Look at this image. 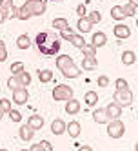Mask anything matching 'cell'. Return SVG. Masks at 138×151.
Listing matches in <instances>:
<instances>
[{
	"instance_id": "60d3db41",
	"label": "cell",
	"mask_w": 138,
	"mask_h": 151,
	"mask_svg": "<svg viewBox=\"0 0 138 151\" xmlns=\"http://www.w3.org/2000/svg\"><path fill=\"white\" fill-rule=\"evenodd\" d=\"M77 15L78 17H87V6L86 4H78L77 6Z\"/></svg>"
},
{
	"instance_id": "ffe728a7",
	"label": "cell",
	"mask_w": 138,
	"mask_h": 151,
	"mask_svg": "<svg viewBox=\"0 0 138 151\" xmlns=\"http://www.w3.org/2000/svg\"><path fill=\"white\" fill-rule=\"evenodd\" d=\"M80 73H82V71L75 66V64H73V66H69V68H66V69L62 71V75H64L66 78H78Z\"/></svg>"
},
{
	"instance_id": "83f0119b",
	"label": "cell",
	"mask_w": 138,
	"mask_h": 151,
	"mask_svg": "<svg viewBox=\"0 0 138 151\" xmlns=\"http://www.w3.org/2000/svg\"><path fill=\"white\" fill-rule=\"evenodd\" d=\"M11 111V100L9 99H0V113L6 115Z\"/></svg>"
},
{
	"instance_id": "7a4b0ae2",
	"label": "cell",
	"mask_w": 138,
	"mask_h": 151,
	"mask_svg": "<svg viewBox=\"0 0 138 151\" xmlns=\"http://www.w3.org/2000/svg\"><path fill=\"white\" fill-rule=\"evenodd\" d=\"M113 99H114V102L118 104V106H122V107H129V106L133 104V91H131V88L114 91Z\"/></svg>"
},
{
	"instance_id": "30bf717a",
	"label": "cell",
	"mask_w": 138,
	"mask_h": 151,
	"mask_svg": "<svg viewBox=\"0 0 138 151\" xmlns=\"http://www.w3.org/2000/svg\"><path fill=\"white\" fill-rule=\"evenodd\" d=\"M93 120L97 122V124H107L109 122V116H107L105 107H98V109L93 111Z\"/></svg>"
},
{
	"instance_id": "ac0fdd59",
	"label": "cell",
	"mask_w": 138,
	"mask_h": 151,
	"mask_svg": "<svg viewBox=\"0 0 138 151\" xmlns=\"http://www.w3.org/2000/svg\"><path fill=\"white\" fill-rule=\"evenodd\" d=\"M66 113L67 115H77V113H80V102L75 100V99L67 100L66 102Z\"/></svg>"
},
{
	"instance_id": "d590c367",
	"label": "cell",
	"mask_w": 138,
	"mask_h": 151,
	"mask_svg": "<svg viewBox=\"0 0 138 151\" xmlns=\"http://www.w3.org/2000/svg\"><path fill=\"white\" fill-rule=\"evenodd\" d=\"M114 88H116V91H120V89H127V88H129V82H127L125 78H116Z\"/></svg>"
},
{
	"instance_id": "e0dca14e",
	"label": "cell",
	"mask_w": 138,
	"mask_h": 151,
	"mask_svg": "<svg viewBox=\"0 0 138 151\" xmlns=\"http://www.w3.org/2000/svg\"><path fill=\"white\" fill-rule=\"evenodd\" d=\"M73 58L69 57V55H60V57H56V68L60 69V71H64L66 68H69V66H73Z\"/></svg>"
},
{
	"instance_id": "8d00e7d4",
	"label": "cell",
	"mask_w": 138,
	"mask_h": 151,
	"mask_svg": "<svg viewBox=\"0 0 138 151\" xmlns=\"http://www.w3.org/2000/svg\"><path fill=\"white\" fill-rule=\"evenodd\" d=\"M51 51H53V55H58V51H60V47H62V42L58 40V38H55V40H51Z\"/></svg>"
},
{
	"instance_id": "11a10c76",
	"label": "cell",
	"mask_w": 138,
	"mask_h": 151,
	"mask_svg": "<svg viewBox=\"0 0 138 151\" xmlns=\"http://www.w3.org/2000/svg\"><path fill=\"white\" fill-rule=\"evenodd\" d=\"M136 27H138V18H136Z\"/></svg>"
},
{
	"instance_id": "f546056e",
	"label": "cell",
	"mask_w": 138,
	"mask_h": 151,
	"mask_svg": "<svg viewBox=\"0 0 138 151\" xmlns=\"http://www.w3.org/2000/svg\"><path fill=\"white\" fill-rule=\"evenodd\" d=\"M87 18H89V22L94 26V24H100L102 22V13L100 11H91L87 13Z\"/></svg>"
},
{
	"instance_id": "7c38bea8",
	"label": "cell",
	"mask_w": 138,
	"mask_h": 151,
	"mask_svg": "<svg viewBox=\"0 0 138 151\" xmlns=\"http://www.w3.org/2000/svg\"><path fill=\"white\" fill-rule=\"evenodd\" d=\"M27 126L33 129V131H38V129L44 127V118H42L40 115H31L27 118Z\"/></svg>"
},
{
	"instance_id": "603a6c76",
	"label": "cell",
	"mask_w": 138,
	"mask_h": 151,
	"mask_svg": "<svg viewBox=\"0 0 138 151\" xmlns=\"http://www.w3.org/2000/svg\"><path fill=\"white\" fill-rule=\"evenodd\" d=\"M136 62V55L134 51H124L122 53V64H125V66H131V64Z\"/></svg>"
},
{
	"instance_id": "bcb514c9",
	"label": "cell",
	"mask_w": 138,
	"mask_h": 151,
	"mask_svg": "<svg viewBox=\"0 0 138 151\" xmlns=\"http://www.w3.org/2000/svg\"><path fill=\"white\" fill-rule=\"evenodd\" d=\"M6 20H7V11H6V9H2V7H0V24H4Z\"/></svg>"
},
{
	"instance_id": "c3c4849f",
	"label": "cell",
	"mask_w": 138,
	"mask_h": 151,
	"mask_svg": "<svg viewBox=\"0 0 138 151\" xmlns=\"http://www.w3.org/2000/svg\"><path fill=\"white\" fill-rule=\"evenodd\" d=\"M78 151H93V147L86 144V146H80V147H78Z\"/></svg>"
},
{
	"instance_id": "f35d334b",
	"label": "cell",
	"mask_w": 138,
	"mask_h": 151,
	"mask_svg": "<svg viewBox=\"0 0 138 151\" xmlns=\"http://www.w3.org/2000/svg\"><path fill=\"white\" fill-rule=\"evenodd\" d=\"M7 58V47H6V42L0 40V62H4Z\"/></svg>"
},
{
	"instance_id": "836d02e7",
	"label": "cell",
	"mask_w": 138,
	"mask_h": 151,
	"mask_svg": "<svg viewBox=\"0 0 138 151\" xmlns=\"http://www.w3.org/2000/svg\"><path fill=\"white\" fill-rule=\"evenodd\" d=\"M58 33H60V37L64 38V40H71V37L73 35H75V31H73V27H66V29H62V31H58Z\"/></svg>"
},
{
	"instance_id": "52a82bcc",
	"label": "cell",
	"mask_w": 138,
	"mask_h": 151,
	"mask_svg": "<svg viewBox=\"0 0 138 151\" xmlns=\"http://www.w3.org/2000/svg\"><path fill=\"white\" fill-rule=\"evenodd\" d=\"M122 109H124L122 106H118L116 102H111L107 107H105V111H107L109 120H116V118H120V116H122Z\"/></svg>"
},
{
	"instance_id": "74e56055",
	"label": "cell",
	"mask_w": 138,
	"mask_h": 151,
	"mask_svg": "<svg viewBox=\"0 0 138 151\" xmlns=\"http://www.w3.org/2000/svg\"><path fill=\"white\" fill-rule=\"evenodd\" d=\"M7 115H9V118H11L13 122H20V120H22V113H20V111H16V109H11V111H9Z\"/></svg>"
},
{
	"instance_id": "7dc6e473",
	"label": "cell",
	"mask_w": 138,
	"mask_h": 151,
	"mask_svg": "<svg viewBox=\"0 0 138 151\" xmlns=\"http://www.w3.org/2000/svg\"><path fill=\"white\" fill-rule=\"evenodd\" d=\"M29 151H42V146H40V142H38V144H33V146L29 147Z\"/></svg>"
},
{
	"instance_id": "5bb4252c",
	"label": "cell",
	"mask_w": 138,
	"mask_h": 151,
	"mask_svg": "<svg viewBox=\"0 0 138 151\" xmlns=\"http://www.w3.org/2000/svg\"><path fill=\"white\" fill-rule=\"evenodd\" d=\"M91 27H93V24L89 22V18H87V17H80V18H78V22H77V29H78V33H80V35L89 33Z\"/></svg>"
},
{
	"instance_id": "9a60e30c",
	"label": "cell",
	"mask_w": 138,
	"mask_h": 151,
	"mask_svg": "<svg viewBox=\"0 0 138 151\" xmlns=\"http://www.w3.org/2000/svg\"><path fill=\"white\" fill-rule=\"evenodd\" d=\"M18 135H20V138H22L24 142H31V140H33V137H35V131H33V129H31L27 124H24V126H20Z\"/></svg>"
},
{
	"instance_id": "6da1fadb",
	"label": "cell",
	"mask_w": 138,
	"mask_h": 151,
	"mask_svg": "<svg viewBox=\"0 0 138 151\" xmlns=\"http://www.w3.org/2000/svg\"><path fill=\"white\" fill-rule=\"evenodd\" d=\"M51 96H53V100H56V102H60V100H66L67 102L71 99H75V93H73L71 86H67V84H58V86L53 88Z\"/></svg>"
},
{
	"instance_id": "db71d44e",
	"label": "cell",
	"mask_w": 138,
	"mask_h": 151,
	"mask_svg": "<svg viewBox=\"0 0 138 151\" xmlns=\"http://www.w3.org/2000/svg\"><path fill=\"white\" fill-rule=\"evenodd\" d=\"M2 116H4V115H2V113H0V120H2Z\"/></svg>"
},
{
	"instance_id": "8fae6325",
	"label": "cell",
	"mask_w": 138,
	"mask_h": 151,
	"mask_svg": "<svg viewBox=\"0 0 138 151\" xmlns=\"http://www.w3.org/2000/svg\"><path fill=\"white\" fill-rule=\"evenodd\" d=\"M91 44H93L94 47H102V46H105V44H107V35H105L104 31H97V33H93V37H91Z\"/></svg>"
},
{
	"instance_id": "1f68e13d",
	"label": "cell",
	"mask_w": 138,
	"mask_h": 151,
	"mask_svg": "<svg viewBox=\"0 0 138 151\" xmlns=\"http://www.w3.org/2000/svg\"><path fill=\"white\" fill-rule=\"evenodd\" d=\"M124 7V15H125V18L127 17H134V13H136V7L131 4V2H127L125 6H122Z\"/></svg>"
},
{
	"instance_id": "681fc988",
	"label": "cell",
	"mask_w": 138,
	"mask_h": 151,
	"mask_svg": "<svg viewBox=\"0 0 138 151\" xmlns=\"http://www.w3.org/2000/svg\"><path fill=\"white\" fill-rule=\"evenodd\" d=\"M129 2H131V4H133V6H134L136 9H138V0H129Z\"/></svg>"
},
{
	"instance_id": "f1b7e54d",
	"label": "cell",
	"mask_w": 138,
	"mask_h": 151,
	"mask_svg": "<svg viewBox=\"0 0 138 151\" xmlns=\"http://www.w3.org/2000/svg\"><path fill=\"white\" fill-rule=\"evenodd\" d=\"M31 17V11L27 9V6H22V7H18V20H29Z\"/></svg>"
},
{
	"instance_id": "484cf974",
	"label": "cell",
	"mask_w": 138,
	"mask_h": 151,
	"mask_svg": "<svg viewBox=\"0 0 138 151\" xmlns=\"http://www.w3.org/2000/svg\"><path fill=\"white\" fill-rule=\"evenodd\" d=\"M38 80H40L42 84L51 82V80H53V71H51V69H40V71H38Z\"/></svg>"
},
{
	"instance_id": "8992f818",
	"label": "cell",
	"mask_w": 138,
	"mask_h": 151,
	"mask_svg": "<svg viewBox=\"0 0 138 151\" xmlns=\"http://www.w3.org/2000/svg\"><path fill=\"white\" fill-rule=\"evenodd\" d=\"M113 33L116 38H120V40H125V38H129L131 37V27L127 26V24H116L113 27Z\"/></svg>"
},
{
	"instance_id": "e575fe53",
	"label": "cell",
	"mask_w": 138,
	"mask_h": 151,
	"mask_svg": "<svg viewBox=\"0 0 138 151\" xmlns=\"http://www.w3.org/2000/svg\"><path fill=\"white\" fill-rule=\"evenodd\" d=\"M36 47H38V51L42 53V55H46V57H55V55H53V51H51V47H49L47 44H38Z\"/></svg>"
},
{
	"instance_id": "7402d4cb",
	"label": "cell",
	"mask_w": 138,
	"mask_h": 151,
	"mask_svg": "<svg viewBox=\"0 0 138 151\" xmlns=\"http://www.w3.org/2000/svg\"><path fill=\"white\" fill-rule=\"evenodd\" d=\"M69 42H71V46H73V47H77V49H80L82 46H86V44H87V42L84 40V37H82L80 33H75V35L71 37V40H69Z\"/></svg>"
},
{
	"instance_id": "ee69618b",
	"label": "cell",
	"mask_w": 138,
	"mask_h": 151,
	"mask_svg": "<svg viewBox=\"0 0 138 151\" xmlns=\"http://www.w3.org/2000/svg\"><path fill=\"white\" fill-rule=\"evenodd\" d=\"M7 18H18V7H16V6H13V7L7 11Z\"/></svg>"
},
{
	"instance_id": "d6a6232c",
	"label": "cell",
	"mask_w": 138,
	"mask_h": 151,
	"mask_svg": "<svg viewBox=\"0 0 138 151\" xmlns=\"http://www.w3.org/2000/svg\"><path fill=\"white\" fill-rule=\"evenodd\" d=\"M9 69H11V73H13V75H18V73H22V71L26 69V66H24V62H13Z\"/></svg>"
},
{
	"instance_id": "2e32d148",
	"label": "cell",
	"mask_w": 138,
	"mask_h": 151,
	"mask_svg": "<svg viewBox=\"0 0 138 151\" xmlns=\"http://www.w3.org/2000/svg\"><path fill=\"white\" fill-rule=\"evenodd\" d=\"M98 68V60L97 57H84L82 58V69L84 71H93Z\"/></svg>"
},
{
	"instance_id": "d4e9b609",
	"label": "cell",
	"mask_w": 138,
	"mask_h": 151,
	"mask_svg": "<svg viewBox=\"0 0 138 151\" xmlns=\"http://www.w3.org/2000/svg\"><path fill=\"white\" fill-rule=\"evenodd\" d=\"M16 78H18L20 86H24V88H27V86L31 84V75H29V71H26V69H24L22 73H18Z\"/></svg>"
},
{
	"instance_id": "d6986e66",
	"label": "cell",
	"mask_w": 138,
	"mask_h": 151,
	"mask_svg": "<svg viewBox=\"0 0 138 151\" xmlns=\"http://www.w3.org/2000/svg\"><path fill=\"white\" fill-rule=\"evenodd\" d=\"M84 102H86L87 107L97 106V102H98V93L97 91H86V95H84Z\"/></svg>"
},
{
	"instance_id": "4316f807",
	"label": "cell",
	"mask_w": 138,
	"mask_h": 151,
	"mask_svg": "<svg viewBox=\"0 0 138 151\" xmlns=\"http://www.w3.org/2000/svg\"><path fill=\"white\" fill-rule=\"evenodd\" d=\"M80 51L84 53V57H97V47H94L93 44H86V46H82Z\"/></svg>"
},
{
	"instance_id": "4dcf8cb0",
	"label": "cell",
	"mask_w": 138,
	"mask_h": 151,
	"mask_svg": "<svg viewBox=\"0 0 138 151\" xmlns=\"http://www.w3.org/2000/svg\"><path fill=\"white\" fill-rule=\"evenodd\" d=\"M6 84H7V88L11 89V91H15L16 88H20V82H18V78H16V75H11V77L7 78Z\"/></svg>"
},
{
	"instance_id": "f907efd6",
	"label": "cell",
	"mask_w": 138,
	"mask_h": 151,
	"mask_svg": "<svg viewBox=\"0 0 138 151\" xmlns=\"http://www.w3.org/2000/svg\"><path fill=\"white\" fill-rule=\"evenodd\" d=\"M134 151H138V140H136V146H134Z\"/></svg>"
},
{
	"instance_id": "ba28073f",
	"label": "cell",
	"mask_w": 138,
	"mask_h": 151,
	"mask_svg": "<svg viewBox=\"0 0 138 151\" xmlns=\"http://www.w3.org/2000/svg\"><path fill=\"white\" fill-rule=\"evenodd\" d=\"M66 133H67L71 138H78V137H80V133H82V126H80V122L71 120V122L66 126Z\"/></svg>"
},
{
	"instance_id": "44dd1931",
	"label": "cell",
	"mask_w": 138,
	"mask_h": 151,
	"mask_svg": "<svg viewBox=\"0 0 138 151\" xmlns=\"http://www.w3.org/2000/svg\"><path fill=\"white\" fill-rule=\"evenodd\" d=\"M51 26H53V29H55V31H62V29L69 27V22H67V18L58 17V18H55V20L51 22Z\"/></svg>"
},
{
	"instance_id": "b9f144b4",
	"label": "cell",
	"mask_w": 138,
	"mask_h": 151,
	"mask_svg": "<svg viewBox=\"0 0 138 151\" xmlns=\"http://www.w3.org/2000/svg\"><path fill=\"white\" fill-rule=\"evenodd\" d=\"M46 42H47V33H46V31H44V33H38L36 35V38H35V44L38 46V44H46Z\"/></svg>"
},
{
	"instance_id": "3957f363",
	"label": "cell",
	"mask_w": 138,
	"mask_h": 151,
	"mask_svg": "<svg viewBox=\"0 0 138 151\" xmlns=\"http://www.w3.org/2000/svg\"><path fill=\"white\" fill-rule=\"evenodd\" d=\"M125 133V126L120 118H116V120H109L107 122V135L111 138H122Z\"/></svg>"
},
{
	"instance_id": "277c9868",
	"label": "cell",
	"mask_w": 138,
	"mask_h": 151,
	"mask_svg": "<svg viewBox=\"0 0 138 151\" xmlns=\"http://www.w3.org/2000/svg\"><path fill=\"white\" fill-rule=\"evenodd\" d=\"M24 6H27V9L31 11L33 17H42L46 13V9H47L46 0H26Z\"/></svg>"
},
{
	"instance_id": "ab89813d",
	"label": "cell",
	"mask_w": 138,
	"mask_h": 151,
	"mask_svg": "<svg viewBox=\"0 0 138 151\" xmlns=\"http://www.w3.org/2000/svg\"><path fill=\"white\" fill-rule=\"evenodd\" d=\"M97 82H98L100 88H107V86H109V77H107V75H100V77L97 78Z\"/></svg>"
},
{
	"instance_id": "f5cc1de1",
	"label": "cell",
	"mask_w": 138,
	"mask_h": 151,
	"mask_svg": "<svg viewBox=\"0 0 138 151\" xmlns=\"http://www.w3.org/2000/svg\"><path fill=\"white\" fill-rule=\"evenodd\" d=\"M18 151H29V149H18Z\"/></svg>"
},
{
	"instance_id": "9c48e42d",
	"label": "cell",
	"mask_w": 138,
	"mask_h": 151,
	"mask_svg": "<svg viewBox=\"0 0 138 151\" xmlns=\"http://www.w3.org/2000/svg\"><path fill=\"white\" fill-rule=\"evenodd\" d=\"M66 122L62 120V118H55V120L51 122V133L53 135H56V137H60V135H64L66 133Z\"/></svg>"
},
{
	"instance_id": "cb8c5ba5",
	"label": "cell",
	"mask_w": 138,
	"mask_h": 151,
	"mask_svg": "<svg viewBox=\"0 0 138 151\" xmlns=\"http://www.w3.org/2000/svg\"><path fill=\"white\" fill-rule=\"evenodd\" d=\"M111 17L116 20V22L124 20V18H125V15H124V7H122V6H114V7H111Z\"/></svg>"
},
{
	"instance_id": "f6af8a7d",
	"label": "cell",
	"mask_w": 138,
	"mask_h": 151,
	"mask_svg": "<svg viewBox=\"0 0 138 151\" xmlns=\"http://www.w3.org/2000/svg\"><path fill=\"white\" fill-rule=\"evenodd\" d=\"M40 146H42V151H55V149H53V144L47 142V140H42Z\"/></svg>"
},
{
	"instance_id": "7bdbcfd3",
	"label": "cell",
	"mask_w": 138,
	"mask_h": 151,
	"mask_svg": "<svg viewBox=\"0 0 138 151\" xmlns=\"http://www.w3.org/2000/svg\"><path fill=\"white\" fill-rule=\"evenodd\" d=\"M15 6V2L13 0H0V7L2 9H6V11H9V9H11Z\"/></svg>"
},
{
	"instance_id": "5b68a950",
	"label": "cell",
	"mask_w": 138,
	"mask_h": 151,
	"mask_svg": "<svg viewBox=\"0 0 138 151\" xmlns=\"http://www.w3.org/2000/svg\"><path fill=\"white\" fill-rule=\"evenodd\" d=\"M11 100H15V104H18V106H24L29 100V91H27V88H24V86L16 88L13 91V99Z\"/></svg>"
},
{
	"instance_id": "816d5d0a",
	"label": "cell",
	"mask_w": 138,
	"mask_h": 151,
	"mask_svg": "<svg viewBox=\"0 0 138 151\" xmlns=\"http://www.w3.org/2000/svg\"><path fill=\"white\" fill-rule=\"evenodd\" d=\"M0 151H7V149H6V147H0Z\"/></svg>"
},
{
	"instance_id": "4fadbf2b",
	"label": "cell",
	"mask_w": 138,
	"mask_h": 151,
	"mask_svg": "<svg viewBox=\"0 0 138 151\" xmlns=\"http://www.w3.org/2000/svg\"><path fill=\"white\" fill-rule=\"evenodd\" d=\"M16 47L18 49H22V51H26V49H29L31 47V44H33V42H31V37L27 35V33H22V35H18V38H16Z\"/></svg>"
}]
</instances>
